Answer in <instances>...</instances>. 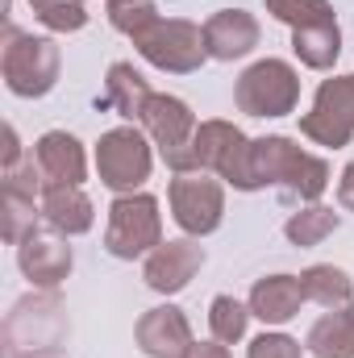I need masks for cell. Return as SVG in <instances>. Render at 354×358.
<instances>
[{
  "label": "cell",
  "instance_id": "6da1fadb",
  "mask_svg": "<svg viewBox=\"0 0 354 358\" xmlns=\"http://www.w3.org/2000/svg\"><path fill=\"white\" fill-rule=\"evenodd\" d=\"M108 242L117 255H138L146 242H155V200H121L113 208Z\"/></svg>",
  "mask_w": 354,
  "mask_h": 358
},
{
  "label": "cell",
  "instance_id": "7a4b0ae2",
  "mask_svg": "<svg viewBox=\"0 0 354 358\" xmlns=\"http://www.w3.org/2000/svg\"><path fill=\"white\" fill-rule=\"evenodd\" d=\"M100 171L113 187H129L146 176V150L134 134H108L100 146Z\"/></svg>",
  "mask_w": 354,
  "mask_h": 358
},
{
  "label": "cell",
  "instance_id": "3957f363",
  "mask_svg": "<svg viewBox=\"0 0 354 358\" xmlns=\"http://www.w3.org/2000/svg\"><path fill=\"white\" fill-rule=\"evenodd\" d=\"M255 92H263V96L250 100L246 108H255V113H283V108L292 104V96H296L292 71H288L283 63H263V67H255V71L246 76V84H242V96H255Z\"/></svg>",
  "mask_w": 354,
  "mask_h": 358
},
{
  "label": "cell",
  "instance_id": "277c9868",
  "mask_svg": "<svg viewBox=\"0 0 354 358\" xmlns=\"http://www.w3.org/2000/svg\"><path fill=\"white\" fill-rule=\"evenodd\" d=\"M217 208H221V196L213 183H200V179H179L176 183V213L187 229H213Z\"/></svg>",
  "mask_w": 354,
  "mask_h": 358
},
{
  "label": "cell",
  "instance_id": "5b68a950",
  "mask_svg": "<svg viewBox=\"0 0 354 358\" xmlns=\"http://www.w3.org/2000/svg\"><path fill=\"white\" fill-rule=\"evenodd\" d=\"M200 263V255L192 250V246H167L155 263H150V283L155 287H179V283H187V275H192V267Z\"/></svg>",
  "mask_w": 354,
  "mask_h": 358
},
{
  "label": "cell",
  "instance_id": "8992f818",
  "mask_svg": "<svg viewBox=\"0 0 354 358\" xmlns=\"http://www.w3.org/2000/svg\"><path fill=\"white\" fill-rule=\"evenodd\" d=\"M296 300H300V287H296L292 279H283V275L259 283V292H255V308H259V317H267V321H283V317H292Z\"/></svg>",
  "mask_w": 354,
  "mask_h": 358
},
{
  "label": "cell",
  "instance_id": "52a82bcc",
  "mask_svg": "<svg viewBox=\"0 0 354 358\" xmlns=\"http://www.w3.org/2000/svg\"><path fill=\"white\" fill-rule=\"evenodd\" d=\"M42 163H46V171L55 179H63V183H76L80 179V150H76V142L71 138H63V134H50V138H42Z\"/></svg>",
  "mask_w": 354,
  "mask_h": 358
},
{
  "label": "cell",
  "instance_id": "ba28073f",
  "mask_svg": "<svg viewBox=\"0 0 354 358\" xmlns=\"http://www.w3.org/2000/svg\"><path fill=\"white\" fill-rule=\"evenodd\" d=\"M221 34H225V42H217V55H242L255 42V25L242 13H225L208 25V38H221Z\"/></svg>",
  "mask_w": 354,
  "mask_h": 358
},
{
  "label": "cell",
  "instance_id": "9c48e42d",
  "mask_svg": "<svg viewBox=\"0 0 354 358\" xmlns=\"http://www.w3.org/2000/svg\"><path fill=\"white\" fill-rule=\"evenodd\" d=\"M313 346L321 358H351L354 355V334L346 317H325L313 334Z\"/></svg>",
  "mask_w": 354,
  "mask_h": 358
},
{
  "label": "cell",
  "instance_id": "30bf717a",
  "mask_svg": "<svg viewBox=\"0 0 354 358\" xmlns=\"http://www.w3.org/2000/svg\"><path fill=\"white\" fill-rule=\"evenodd\" d=\"M50 217L59 221V225H67V229H84L92 217H88V200L80 196V192H55L50 196Z\"/></svg>",
  "mask_w": 354,
  "mask_h": 358
},
{
  "label": "cell",
  "instance_id": "8fae6325",
  "mask_svg": "<svg viewBox=\"0 0 354 358\" xmlns=\"http://www.w3.org/2000/svg\"><path fill=\"white\" fill-rule=\"evenodd\" d=\"M304 287H309L313 296H321L325 304H330V300H342V296L351 292L346 275H342V271H330V267H317L309 279H304Z\"/></svg>",
  "mask_w": 354,
  "mask_h": 358
},
{
  "label": "cell",
  "instance_id": "7c38bea8",
  "mask_svg": "<svg viewBox=\"0 0 354 358\" xmlns=\"http://www.w3.org/2000/svg\"><path fill=\"white\" fill-rule=\"evenodd\" d=\"M213 308H217V317H213L217 334H221V338H238V334H242V308H238L234 300H217Z\"/></svg>",
  "mask_w": 354,
  "mask_h": 358
},
{
  "label": "cell",
  "instance_id": "4fadbf2b",
  "mask_svg": "<svg viewBox=\"0 0 354 358\" xmlns=\"http://www.w3.org/2000/svg\"><path fill=\"white\" fill-rule=\"evenodd\" d=\"M330 225H334V217H330V213H321V217H313L309 225H300V221H292V238H300V242H304V238H317V234H325Z\"/></svg>",
  "mask_w": 354,
  "mask_h": 358
},
{
  "label": "cell",
  "instance_id": "5bb4252c",
  "mask_svg": "<svg viewBox=\"0 0 354 358\" xmlns=\"http://www.w3.org/2000/svg\"><path fill=\"white\" fill-rule=\"evenodd\" d=\"M200 355H204V358H225L221 350H213V346H200Z\"/></svg>",
  "mask_w": 354,
  "mask_h": 358
}]
</instances>
